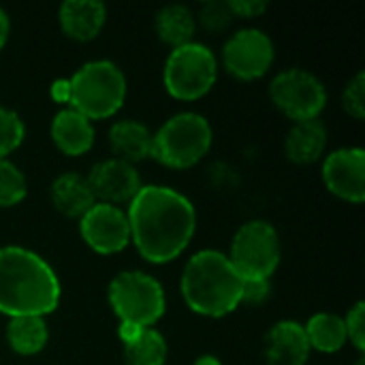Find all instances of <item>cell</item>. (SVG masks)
<instances>
[{
    "mask_svg": "<svg viewBox=\"0 0 365 365\" xmlns=\"http://www.w3.org/2000/svg\"><path fill=\"white\" fill-rule=\"evenodd\" d=\"M126 218L130 237L152 263H167L182 255L197 227L192 203L165 186H141Z\"/></svg>",
    "mask_w": 365,
    "mask_h": 365,
    "instance_id": "cell-1",
    "label": "cell"
},
{
    "mask_svg": "<svg viewBox=\"0 0 365 365\" xmlns=\"http://www.w3.org/2000/svg\"><path fill=\"white\" fill-rule=\"evenodd\" d=\"M60 282L34 252L17 246L0 248V312L43 317L58 308Z\"/></svg>",
    "mask_w": 365,
    "mask_h": 365,
    "instance_id": "cell-2",
    "label": "cell"
},
{
    "mask_svg": "<svg viewBox=\"0 0 365 365\" xmlns=\"http://www.w3.org/2000/svg\"><path fill=\"white\" fill-rule=\"evenodd\" d=\"M244 278L229 257L218 250L197 252L182 276V293L190 310L205 317H222L242 304Z\"/></svg>",
    "mask_w": 365,
    "mask_h": 365,
    "instance_id": "cell-3",
    "label": "cell"
},
{
    "mask_svg": "<svg viewBox=\"0 0 365 365\" xmlns=\"http://www.w3.org/2000/svg\"><path fill=\"white\" fill-rule=\"evenodd\" d=\"M126 96V79L122 71L109 60H94L83 64L68 79L71 109L79 111L88 120H101L113 115Z\"/></svg>",
    "mask_w": 365,
    "mask_h": 365,
    "instance_id": "cell-4",
    "label": "cell"
},
{
    "mask_svg": "<svg viewBox=\"0 0 365 365\" xmlns=\"http://www.w3.org/2000/svg\"><path fill=\"white\" fill-rule=\"evenodd\" d=\"M212 145V128L199 113L184 111L167 120L156 135H152V154L158 163L186 169L199 163Z\"/></svg>",
    "mask_w": 365,
    "mask_h": 365,
    "instance_id": "cell-5",
    "label": "cell"
},
{
    "mask_svg": "<svg viewBox=\"0 0 365 365\" xmlns=\"http://www.w3.org/2000/svg\"><path fill=\"white\" fill-rule=\"evenodd\" d=\"M109 302L124 325L148 329L165 312V291L141 272H122L109 284Z\"/></svg>",
    "mask_w": 365,
    "mask_h": 365,
    "instance_id": "cell-6",
    "label": "cell"
},
{
    "mask_svg": "<svg viewBox=\"0 0 365 365\" xmlns=\"http://www.w3.org/2000/svg\"><path fill=\"white\" fill-rule=\"evenodd\" d=\"M231 265L244 280H269L280 263V240L269 222H246L233 237Z\"/></svg>",
    "mask_w": 365,
    "mask_h": 365,
    "instance_id": "cell-7",
    "label": "cell"
},
{
    "mask_svg": "<svg viewBox=\"0 0 365 365\" xmlns=\"http://www.w3.org/2000/svg\"><path fill=\"white\" fill-rule=\"evenodd\" d=\"M216 81V58L201 43L175 47L165 64V86L171 96L195 101Z\"/></svg>",
    "mask_w": 365,
    "mask_h": 365,
    "instance_id": "cell-8",
    "label": "cell"
},
{
    "mask_svg": "<svg viewBox=\"0 0 365 365\" xmlns=\"http://www.w3.org/2000/svg\"><path fill=\"white\" fill-rule=\"evenodd\" d=\"M269 94L274 105L295 122L317 120L327 98L321 79L302 68H289L276 75Z\"/></svg>",
    "mask_w": 365,
    "mask_h": 365,
    "instance_id": "cell-9",
    "label": "cell"
},
{
    "mask_svg": "<svg viewBox=\"0 0 365 365\" xmlns=\"http://www.w3.org/2000/svg\"><path fill=\"white\" fill-rule=\"evenodd\" d=\"M222 60L227 71L237 79H257L274 62V43L263 30L246 28L225 43Z\"/></svg>",
    "mask_w": 365,
    "mask_h": 365,
    "instance_id": "cell-10",
    "label": "cell"
},
{
    "mask_svg": "<svg viewBox=\"0 0 365 365\" xmlns=\"http://www.w3.org/2000/svg\"><path fill=\"white\" fill-rule=\"evenodd\" d=\"M81 235L86 244L101 255L120 252L130 240L128 218L115 205L94 203L81 218Z\"/></svg>",
    "mask_w": 365,
    "mask_h": 365,
    "instance_id": "cell-11",
    "label": "cell"
},
{
    "mask_svg": "<svg viewBox=\"0 0 365 365\" xmlns=\"http://www.w3.org/2000/svg\"><path fill=\"white\" fill-rule=\"evenodd\" d=\"M327 188L353 203L365 199V152L361 148H342L327 156L323 165Z\"/></svg>",
    "mask_w": 365,
    "mask_h": 365,
    "instance_id": "cell-12",
    "label": "cell"
},
{
    "mask_svg": "<svg viewBox=\"0 0 365 365\" xmlns=\"http://www.w3.org/2000/svg\"><path fill=\"white\" fill-rule=\"evenodd\" d=\"M94 199H103V203H124L133 201L135 195L141 190L137 169L120 158L101 160L92 167L90 175L86 178Z\"/></svg>",
    "mask_w": 365,
    "mask_h": 365,
    "instance_id": "cell-13",
    "label": "cell"
},
{
    "mask_svg": "<svg viewBox=\"0 0 365 365\" xmlns=\"http://www.w3.org/2000/svg\"><path fill=\"white\" fill-rule=\"evenodd\" d=\"M310 355L306 331L295 321L276 323L265 336L267 365H304Z\"/></svg>",
    "mask_w": 365,
    "mask_h": 365,
    "instance_id": "cell-14",
    "label": "cell"
},
{
    "mask_svg": "<svg viewBox=\"0 0 365 365\" xmlns=\"http://www.w3.org/2000/svg\"><path fill=\"white\" fill-rule=\"evenodd\" d=\"M53 143L68 156H79L88 152L94 143V128L86 115L75 109H62L51 122Z\"/></svg>",
    "mask_w": 365,
    "mask_h": 365,
    "instance_id": "cell-15",
    "label": "cell"
},
{
    "mask_svg": "<svg viewBox=\"0 0 365 365\" xmlns=\"http://www.w3.org/2000/svg\"><path fill=\"white\" fill-rule=\"evenodd\" d=\"M60 24L71 38L90 41L105 24V4L98 0H66L60 6Z\"/></svg>",
    "mask_w": 365,
    "mask_h": 365,
    "instance_id": "cell-16",
    "label": "cell"
},
{
    "mask_svg": "<svg viewBox=\"0 0 365 365\" xmlns=\"http://www.w3.org/2000/svg\"><path fill=\"white\" fill-rule=\"evenodd\" d=\"M51 201L58 212L71 218H83L96 203L88 180L77 173H64L53 180Z\"/></svg>",
    "mask_w": 365,
    "mask_h": 365,
    "instance_id": "cell-17",
    "label": "cell"
},
{
    "mask_svg": "<svg viewBox=\"0 0 365 365\" xmlns=\"http://www.w3.org/2000/svg\"><path fill=\"white\" fill-rule=\"evenodd\" d=\"M325 145H327V130L321 120L295 122V126L289 130L284 141L287 156L299 165L314 163L323 154Z\"/></svg>",
    "mask_w": 365,
    "mask_h": 365,
    "instance_id": "cell-18",
    "label": "cell"
},
{
    "mask_svg": "<svg viewBox=\"0 0 365 365\" xmlns=\"http://www.w3.org/2000/svg\"><path fill=\"white\" fill-rule=\"evenodd\" d=\"M109 143L118 158L126 163L143 160L152 154V135L135 120L115 122L109 130Z\"/></svg>",
    "mask_w": 365,
    "mask_h": 365,
    "instance_id": "cell-19",
    "label": "cell"
},
{
    "mask_svg": "<svg viewBox=\"0 0 365 365\" xmlns=\"http://www.w3.org/2000/svg\"><path fill=\"white\" fill-rule=\"evenodd\" d=\"M49 331L43 317H13L6 327V340L19 355H34L47 344Z\"/></svg>",
    "mask_w": 365,
    "mask_h": 365,
    "instance_id": "cell-20",
    "label": "cell"
},
{
    "mask_svg": "<svg viewBox=\"0 0 365 365\" xmlns=\"http://www.w3.org/2000/svg\"><path fill=\"white\" fill-rule=\"evenodd\" d=\"M308 344L323 351V353H336L340 351L349 336H346V325L344 319L336 317V314H317L308 321V325L304 327Z\"/></svg>",
    "mask_w": 365,
    "mask_h": 365,
    "instance_id": "cell-21",
    "label": "cell"
},
{
    "mask_svg": "<svg viewBox=\"0 0 365 365\" xmlns=\"http://www.w3.org/2000/svg\"><path fill=\"white\" fill-rule=\"evenodd\" d=\"M156 32L165 43L173 45V47H182V45L190 43V38L195 34V17L182 4L165 6L156 15Z\"/></svg>",
    "mask_w": 365,
    "mask_h": 365,
    "instance_id": "cell-22",
    "label": "cell"
},
{
    "mask_svg": "<svg viewBox=\"0 0 365 365\" xmlns=\"http://www.w3.org/2000/svg\"><path fill=\"white\" fill-rule=\"evenodd\" d=\"M167 344L165 338L154 329H143L137 340L124 344V361L126 365H165Z\"/></svg>",
    "mask_w": 365,
    "mask_h": 365,
    "instance_id": "cell-23",
    "label": "cell"
},
{
    "mask_svg": "<svg viewBox=\"0 0 365 365\" xmlns=\"http://www.w3.org/2000/svg\"><path fill=\"white\" fill-rule=\"evenodd\" d=\"M24 197H26L24 173L6 158H0V207H11L19 203Z\"/></svg>",
    "mask_w": 365,
    "mask_h": 365,
    "instance_id": "cell-24",
    "label": "cell"
},
{
    "mask_svg": "<svg viewBox=\"0 0 365 365\" xmlns=\"http://www.w3.org/2000/svg\"><path fill=\"white\" fill-rule=\"evenodd\" d=\"M24 124L19 115L6 107H0V158L11 154L24 141Z\"/></svg>",
    "mask_w": 365,
    "mask_h": 365,
    "instance_id": "cell-25",
    "label": "cell"
},
{
    "mask_svg": "<svg viewBox=\"0 0 365 365\" xmlns=\"http://www.w3.org/2000/svg\"><path fill=\"white\" fill-rule=\"evenodd\" d=\"M342 103H344V109L361 120L365 115V75L364 73H357L355 79L346 86L344 94H342Z\"/></svg>",
    "mask_w": 365,
    "mask_h": 365,
    "instance_id": "cell-26",
    "label": "cell"
},
{
    "mask_svg": "<svg viewBox=\"0 0 365 365\" xmlns=\"http://www.w3.org/2000/svg\"><path fill=\"white\" fill-rule=\"evenodd\" d=\"M344 325H346V336H349V340L359 349V351H364L365 349V306L364 302H357L355 306H353V310L349 312V317H346V321H344Z\"/></svg>",
    "mask_w": 365,
    "mask_h": 365,
    "instance_id": "cell-27",
    "label": "cell"
},
{
    "mask_svg": "<svg viewBox=\"0 0 365 365\" xmlns=\"http://www.w3.org/2000/svg\"><path fill=\"white\" fill-rule=\"evenodd\" d=\"M233 13L229 11L227 2H205L201 9V21L210 30H222L229 26Z\"/></svg>",
    "mask_w": 365,
    "mask_h": 365,
    "instance_id": "cell-28",
    "label": "cell"
},
{
    "mask_svg": "<svg viewBox=\"0 0 365 365\" xmlns=\"http://www.w3.org/2000/svg\"><path fill=\"white\" fill-rule=\"evenodd\" d=\"M272 293V284L269 280H244V289H242V302L257 306L263 304Z\"/></svg>",
    "mask_w": 365,
    "mask_h": 365,
    "instance_id": "cell-29",
    "label": "cell"
},
{
    "mask_svg": "<svg viewBox=\"0 0 365 365\" xmlns=\"http://www.w3.org/2000/svg\"><path fill=\"white\" fill-rule=\"evenodd\" d=\"M227 4H229V11L240 17H255L267 9V2H261V0H231Z\"/></svg>",
    "mask_w": 365,
    "mask_h": 365,
    "instance_id": "cell-30",
    "label": "cell"
},
{
    "mask_svg": "<svg viewBox=\"0 0 365 365\" xmlns=\"http://www.w3.org/2000/svg\"><path fill=\"white\" fill-rule=\"evenodd\" d=\"M51 96L58 103H68V79H58L51 86Z\"/></svg>",
    "mask_w": 365,
    "mask_h": 365,
    "instance_id": "cell-31",
    "label": "cell"
},
{
    "mask_svg": "<svg viewBox=\"0 0 365 365\" xmlns=\"http://www.w3.org/2000/svg\"><path fill=\"white\" fill-rule=\"evenodd\" d=\"M143 329L141 327H135V325H120V338H122V342L124 344H130L133 340H137V336L141 334Z\"/></svg>",
    "mask_w": 365,
    "mask_h": 365,
    "instance_id": "cell-32",
    "label": "cell"
},
{
    "mask_svg": "<svg viewBox=\"0 0 365 365\" xmlns=\"http://www.w3.org/2000/svg\"><path fill=\"white\" fill-rule=\"evenodd\" d=\"M9 38V15L0 9V49Z\"/></svg>",
    "mask_w": 365,
    "mask_h": 365,
    "instance_id": "cell-33",
    "label": "cell"
},
{
    "mask_svg": "<svg viewBox=\"0 0 365 365\" xmlns=\"http://www.w3.org/2000/svg\"><path fill=\"white\" fill-rule=\"evenodd\" d=\"M195 365H222L216 357H212V355H203V357H199L197 359V364Z\"/></svg>",
    "mask_w": 365,
    "mask_h": 365,
    "instance_id": "cell-34",
    "label": "cell"
},
{
    "mask_svg": "<svg viewBox=\"0 0 365 365\" xmlns=\"http://www.w3.org/2000/svg\"><path fill=\"white\" fill-rule=\"evenodd\" d=\"M357 365H365V364H364V359H359V364H357Z\"/></svg>",
    "mask_w": 365,
    "mask_h": 365,
    "instance_id": "cell-35",
    "label": "cell"
}]
</instances>
